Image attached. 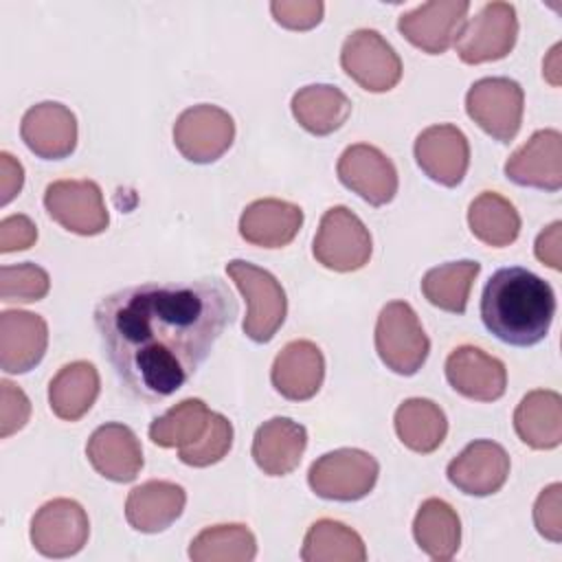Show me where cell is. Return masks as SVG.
Masks as SVG:
<instances>
[{
  "label": "cell",
  "mask_w": 562,
  "mask_h": 562,
  "mask_svg": "<svg viewBox=\"0 0 562 562\" xmlns=\"http://www.w3.org/2000/svg\"><path fill=\"white\" fill-rule=\"evenodd\" d=\"M481 272V263L472 259L448 261L430 268L422 277V294L426 301L443 312L463 314L474 279Z\"/></svg>",
  "instance_id": "obj_32"
},
{
  "label": "cell",
  "mask_w": 562,
  "mask_h": 562,
  "mask_svg": "<svg viewBox=\"0 0 562 562\" xmlns=\"http://www.w3.org/2000/svg\"><path fill=\"white\" fill-rule=\"evenodd\" d=\"M235 140L233 116L213 105L200 103L180 112L173 123L176 149L195 165H209L222 158Z\"/></svg>",
  "instance_id": "obj_8"
},
{
  "label": "cell",
  "mask_w": 562,
  "mask_h": 562,
  "mask_svg": "<svg viewBox=\"0 0 562 562\" xmlns=\"http://www.w3.org/2000/svg\"><path fill=\"white\" fill-rule=\"evenodd\" d=\"M468 226L479 241L492 248H503L516 241L520 233V215L507 198L494 191H483L468 209Z\"/></svg>",
  "instance_id": "obj_31"
},
{
  "label": "cell",
  "mask_w": 562,
  "mask_h": 562,
  "mask_svg": "<svg viewBox=\"0 0 562 562\" xmlns=\"http://www.w3.org/2000/svg\"><path fill=\"white\" fill-rule=\"evenodd\" d=\"M187 492L171 481H147L134 487L125 501V518L140 533H158L171 527L184 512Z\"/></svg>",
  "instance_id": "obj_25"
},
{
  "label": "cell",
  "mask_w": 562,
  "mask_h": 562,
  "mask_svg": "<svg viewBox=\"0 0 562 562\" xmlns=\"http://www.w3.org/2000/svg\"><path fill=\"white\" fill-rule=\"evenodd\" d=\"M373 252L371 233L364 222L347 206H331L323 213L312 255L334 272H353L369 263Z\"/></svg>",
  "instance_id": "obj_5"
},
{
  "label": "cell",
  "mask_w": 562,
  "mask_h": 562,
  "mask_svg": "<svg viewBox=\"0 0 562 562\" xmlns=\"http://www.w3.org/2000/svg\"><path fill=\"white\" fill-rule=\"evenodd\" d=\"M270 11L277 24L292 31H307L323 20L325 4L318 0H274L270 2Z\"/></svg>",
  "instance_id": "obj_40"
},
{
  "label": "cell",
  "mask_w": 562,
  "mask_h": 562,
  "mask_svg": "<svg viewBox=\"0 0 562 562\" xmlns=\"http://www.w3.org/2000/svg\"><path fill=\"white\" fill-rule=\"evenodd\" d=\"M340 66L369 92H389L402 79L400 55L373 29H358L347 35L340 48Z\"/></svg>",
  "instance_id": "obj_9"
},
{
  "label": "cell",
  "mask_w": 562,
  "mask_h": 562,
  "mask_svg": "<svg viewBox=\"0 0 562 562\" xmlns=\"http://www.w3.org/2000/svg\"><path fill=\"white\" fill-rule=\"evenodd\" d=\"M257 555V540L246 525H213L202 529L189 544L193 562H250Z\"/></svg>",
  "instance_id": "obj_34"
},
{
  "label": "cell",
  "mask_w": 562,
  "mask_h": 562,
  "mask_svg": "<svg viewBox=\"0 0 562 562\" xmlns=\"http://www.w3.org/2000/svg\"><path fill=\"white\" fill-rule=\"evenodd\" d=\"M395 432L400 441L413 452H435L446 435H448V419L446 413L426 397H411L404 400L393 417Z\"/></svg>",
  "instance_id": "obj_30"
},
{
  "label": "cell",
  "mask_w": 562,
  "mask_h": 562,
  "mask_svg": "<svg viewBox=\"0 0 562 562\" xmlns=\"http://www.w3.org/2000/svg\"><path fill=\"white\" fill-rule=\"evenodd\" d=\"M505 176L518 187L560 191L562 187V134L538 130L505 162Z\"/></svg>",
  "instance_id": "obj_18"
},
{
  "label": "cell",
  "mask_w": 562,
  "mask_h": 562,
  "mask_svg": "<svg viewBox=\"0 0 562 562\" xmlns=\"http://www.w3.org/2000/svg\"><path fill=\"white\" fill-rule=\"evenodd\" d=\"M525 110V92L509 77H483L465 94L468 116L498 143L516 138Z\"/></svg>",
  "instance_id": "obj_7"
},
{
  "label": "cell",
  "mask_w": 562,
  "mask_h": 562,
  "mask_svg": "<svg viewBox=\"0 0 562 562\" xmlns=\"http://www.w3.org/2000/svg\"><path fill=\"white\" fill-rule=\"evenodd\" d=\"M509 468V454L501 443L476 439L448 463L446 476L463 494L490 496L505 485Z\"/></svg>",
  "instance_id": "obj_15"
},
{
  "label": "cell",
  "mask_w": 562,
  "mask_h": 562,
  "mask_svg": "<svg viewBox=\"0 0 562 562\" xmlns=\"http://www.w3.org/2000/svg\"><path fill=\"white\" fill-rule=\"evenodd\" d=\"M514 430L533 450H551L562 441V397L549 389L529 391L514 411Z\"/></svg>",
  "instance_id": "obj_26"
},
{
  "label": "cell",
  "mask_w": 562,
  "mask_h": 562,
  "mask_svg": "<svg viewBox=\"0 0 562 562\" xmlns=\"http://www.w3.org/2000/svg\"><path fill=\"white\" fill-rule=\"evenodd\" d=\"M307 448V430L290 417H272L263 422L252 437V459L268 476H285L294 472Z\"/></svg>",
  "instance_id": "obj_23"
},
{
  "label": "cell",
  "mask_w": 562,
  "mask_h": 562,
  "mask_svg": "<svg viewBox=\"0 0 562 562\" xmlns=\"http://www.w3.org/2000/svg\"><path fill=\"white\" fill-rule=\"evenodd\" d=\"M235 316L237 301L217 277L147 281L103 296L94 327L121 384L158 402L184 386Z\"/></svg>",
  "instance_id": "obj_1"
},
{
  "label": "cell",
  "mask_w": 562,
  "mask_h": 562,
  "mask_svg": "<svg viewBox=\"0 0 562 562\" xmlns=\"http://www.w3.org/2000/svg\"><path fill=\"white\" fill-rule=\"evenodd\" d=\"M24 184V169L22 165L9 154H0V204H9Z\"/></svg>",
  "instance_id": "obj_43"
},
{
  "label": "cell",
  "mask_w": 562,
  "mask_h": 562,
  "mask_svg": "<svg viewBox=\"0 0 562 562\" xmlns=\"http://www.w3.org/2000/svg\"><path fill=\"white\" fill-rule=\"evenodd\" d=\"M46 213L75 235H99L108 228L110 215L101 187L94 180H55L44 191Z\"/></svg>",
  "instance_id": "obj_11"
},
{
  "label": "cell",
  "mask_w": 562,
  "mask_h": 562,
  "mask_svg": "<svg viewBox=\"0 0 562 562\" xmlns=\"http://www.w3.org/2000/svg\"><path fill=\"white\" fill-rule=\"evenodd\" d=\"M231 446H233V424L222 413H211L204 435L198 441L184 448H178V459L191 468H206L222 461L228 454Z\"/></svg>",
  "instance_id": "obj_36"
},
{
  "label": "cell",
  "mask_w": 562,
  "mask_h": 562,
  "mask_svg": "<svg viewBox=\"0 0 562 562\" xmlns=\"http://www.w3.org/2000/svg\"><path fill=\"white\" fill-rule=\"evenodd\" d=\"M20 136L37 158L61 160L77 147V119L64 103L42 101L24 112Z\"/></svg>",
  "instance_id": "obj_17"
},
{
  "label": "cell",
  "mask_w": 562,
  "mask_h": 562,
  "mask_svg": "<svg viewBox=\"0 0 562 562\" xmlns=\"http://www.w3.org/2000/svg\"><path fill=\"white\" fill-rule=\"evenodd\" d=\"M88 536V514L70 498H53L31 518V544L46 558H70L79 553Z\"/></svg>",
  "instance_id": "obj_12"
},
{
  "label": "cell",
  "mask_w": 562,
  "mask_h": 562,
  "mask_svg": "<svg viewBox=\"0 0 562 562\" xmlns=\"http://www.w3.org/2000/svg\"><path fill=\"white\" fill-rule=\"evenodd\" d=\"M303 226L301 206L263 198L250 202L239 217V235L259 248H283L288 246Z\"/></svg>",
  "instance_id": "obj_24"
},
{
  "label": "cell",
  "mask_w": 562,
  "mask_h": 562,
  "mask_svg": "<svg viewBox=\"0 0 562 562\" xmlns=\"http://www.w3.org/2000/svg\"><path fill=\"white\" fill-rule=\"evenodd\" d=\"M375 351L397 375H415L428 358L430 340L406 301H391L375 323Z\"/></svg>",
  "instance_id": "obj_4"
},
{
  "label": "cell",
  "mask_w": 562,
  "mask_h": 562,
  "mask_svg": "<svg viewBox=\"0 0 562 562\" xmlns=\"http://www.w3.org/2000/svg\"><path fill=\"white\" fill-rule=\"evenodd\" d=\"M325 378L323 351L312 340H292L274 358L270 380L277 393L292 402H305L318 393Z\"/></svg>",
  "instance_id": "obj_22"
},
{
  "label": "cell",
  "mask_w": 562,
  "mask_h": 562,
  "mask_svg": "<svg viewBox=\"0 0 562 562\" xmlns=\"http://www.w3.org/2000/svg\"><path fill=\"white\" fill-rule=\"evenodd\" d=\"M378 474L380 465L373 454L358 448H338L310 465L307 483L325 501L351 503L364 498L375 487Z\"/></svg>",
  "instance_id": "obj_6"
},
{
  "label": "cell",
  "mask_w": 562,
  "mask_h": 562,
  "mask_svg": "<svg viewBox=\"0 0 562 562\" xmlns=\"http://www.w3.org/2000/svg\"><path fill=\"white\" fill-rule=\"evenodd\" d=\"M50 290L48 272L37 263H18L0 268V299L7 303L42 301Z\"/></svg>",
  "instance_id": "obj_37"
},
{
  "label": "cell",
  "mask_w": 562,
  "mask_h": 562,
  "mask_svg": "<svg viewBox=\"0 0 562 562\" xmlns=\"http://www.w3.org/2000/svg\"><path fill=\"white\" fill-rule=\"evenodd\" d=\"M338 180L371 206L389 204L397 193V169L393 160L369 143L349 145L336 165Z\"/></svg>",
  "instance_id": "obj_13"
},
{
  "label": "cell",
  "mask_w": 562,
  "mask_h": 562,
  "mask_svg": "<svg viewBox=\"0 0 562 562\" xmlns=\"http://www.w3.org/2000/svg\"><path fill=\"white\" fill-rule=\"evenodd\" d=\"M101 389L99 371L88 360L64 364L48 384V406L64 422L81 419L94 404Z\"/></svg>",
  "instance_id": "obj_27"
},
{
  "label": "cell",
  "mask_w": 562,
  "mask_h": 562,
  "mask_svg": "<svg viewBox=\"0 0 562 562\" xmlns=\"http://www.w3.org/2000/svg\"><path fill=\"white\" fill-rule=\"evenodd\" d=\"M516 37V9L509 2H487L474 18L465 20L454 44L463 64H483L507 57Z\"/></svg>",
  "instance_id": "obj_10"
},
{
  "label": "cell",
  "mask_w": 562,
  "mask_h": 562,
  "mask_svg": "<svg viewBox=\"0 0 562 562\" xmlns=\"http://www.w3.org/2000/svg\"><path fill=\"white\" fill-rule=\"evenodd\" d=\"M48 347V325L40 314L4 310L0 314V367L4 373L35 369Z\"/></svg>",
  "instance_id": "obj_20"
},
{
  "label": "cell",
  "mask_w": 562,
  "mask_h": 562,
  "mask_svg": "<svg viewBox=\"0 0 562 562\" xmlns=\"http://www.w3.org/2000/svg\"><path fill=\"white\" fill-rule=\"evenodd\" d=\"M542 75L553 83V86H558L560 83V44H555L553 48H551V53H549V57L544 59V64H542Z\"/></svg>",
  "instance_id": "obj_44"
},
{
  "label": "cell",
  "mask_w": 562,
  "mask_h": 562,
  "mask_svg": "<svg viewBox=\"0 0 562 562\" xmlns=\"http://www.w3.org/2000/svg\"><path fill=\"white\" fill-rule=\"evenodd\" d=\"M226 272L246 299L244 334L255 342L272 340L288 314L285 290L277 277L244 259L228 261Z\"/></svg>",
  "instance_id": "obj_3"
},
{
  "label": "cell",
  "mask_w": 562,
  "mask_h": 562,
  "mask_svg": "<svg viewBox=\"0 0 562 562\" xmlns=\"http://www.w3.org/2000/svg\"><path fill=\"white\" fill-rule=\"evenodd\" d=\"M86 457L90 465L114 483H130L143 470V448L136 432L119 422L99 426L88 443Z\"/></svg>",
  "instance_id": "obj_21"
},
{
  "label": "cell",
  "mask_w": 562,
  "mask_h": 562,
  "mask_svg": "<svg viewBox=\"0 0 562 562\" xmlns=\"http://www.w3.org/2000/svg\"><path fill=\"white\" fill-rule=\"evenodd\" d=\"M417 547L432 560H450L461 544V520L443 498H426L413 520Z\"/></svg>",
  "instance_id": "obj_29"
},
{
  "label": "cell",
  "mask_w": 562,
  "mask_h": 562,
  "mask_svg": "<svg viewBox=\"0 0 562 562\" xmlns=\"http://www.w3.org/2000/svg\"><path fill=\"white\" fill-rule=\"evenodd\" d=\"M415 160L419 169L441 187H457L470 165L465 134L450 123L430 125L415 138Z\"/></svg>",
  "instance_id": "obj_16"
},
{
  "label": "cell",
  "mask_w": 562,
  "mask_h": 562,
  "mask_svg": "<svg viewBox=\"0 0 562 562\" xmlns=\"http://www.w3.org/2000/svg\"><path fill=\"white\" fill-rule=\"evenodd\" d=\"M0 437L7 439L26 426L31 417V402L26 393L9 380L0 382Z\"/></svg>",
  "instance_id": "obj_39"
},
{
  "label": "cell",
  "mask_w": 562,
  "mask_h": 562,
  "mask_svg": "<svg viewBox=\"0 0 562 562\" xmlns=\"http://www.w3.org/2000/svg\"><path fill=\"white\" fill-rule=\"evenodd\" d=\"M536 259L549 266L551 270L562 268V222L549 224L536 239L533 246Z\"/></svg>",
  "instance_id": "obj_42"
},
{
  "label": "cell",
  "mask_w": 562,
  "mask_h": 562,
  "mask_svg": "<svg viewBox=\"0 0 562 562\" xmlns=\"http://www.w3.org/2000/svg\"><path fill=\"white\" fill-rule=\"evenodd\" d=\"M533 525L538 533L551 542L562 540V485L544 487L533 505Z\"/></svg>",
  "instance_id": "obj_38"
},
{
  "label": "cell",
  "mask_w": 562,
  "mask_h": 562,
  "mask_svg": "<svg viewBox=\"0 0 562 562\" xmlns=\"http://www.w3.org/2000/svg\"><path fill=\"white\" fill-rule=\"evenodd\" d=\"M470 2L468 0H430L397 20V31L428 55L446 53L459 37Z\"/></svg>",
  "instance_id": "obj_14"
},
{
  "label": "cell",
  "mask_w": 562,
  "mask_h": 562,
  "mask_svg": "<svg viewBox=\"0 0 562 562\" xmlns=\"http://www.w3.org/2000/svg\"><path fill=\"white\" fill-rule=\"evenodd\" d=\"M446 380L463 397L494 402L507 389L505 364L474 345H461L446 358Z\"/></svg>",
  "instance_id": "obj_19"
},
{
  "label": "cell",
  "mask_w": 562,
  "mask_h": 562,
  "mask_svg": "<svg viewBox=\"0 0 562 562\" xmlns=\"http://www.w3.org/2000/svg\"><path fill=\"white\" fill-rule=\"evenodd\" d=\"M290 108L296 123L314 136H327L340 130L351 114L349 97L329 83H312L296 90Z\"/></svg>",
  "instance_id": "obj_28"
},
{
  "label": "cell",
  "mask_w": 562,
  "mask_h": 562,
  "mask_svg": "<svg viewBox=\"0 0 562 562\" xmlns=\"http://www.w3.org/2000/svg\"><path fill=\"white\" fill-rule=\"evenodd\" d=\"M37 228L26 215H9L0 222V252L26 250L35 244Z\"/></svg>",
  "instance_id": "obj_41"
},
{
  "label": "cell",
  "mask_w": 562,
  "mask_h": 562,
  "mask_svg": "<svg viewBox=\"0 0 562 562\" xmlns=\"http://www.w3.org/2000/svg\"><path fill=\"white\" fill-rule=\"evenodd\" d=\"M553 316V288L527 268H501L483 288L481 321L490 334L512 347H531L544 340Z\"/></svg>",
  "instance_id": "obj_2"
},
{
  "label": "cell",
  "mask_w": 562,
  "mask_h": 562,
  "mask_svg": "<svg viewBox=\"0 0 562 562\" xmlns=\"http://www.w3.org/2000/svg\"><path fill=\"white\" fill-rule=\"evenodd\" d=\"M301 560L305 562H364L367 549L362 538L345 522L321 518L316 520L301 549Z\"/></svg>",
  "instance_id": "obj_33"
},
{
  "label": "cell",
  "mask_w": 562,
  "mask_h": 562,
  "mask_svg": "<svg viewBox=\"0 0 562 562\" xmlns=\"http://www.w3.org/2000/svg\"><path fill=\"white\" fill-rule=\"evenodd\" d=\"M211 413L200 397H187L151 422L149 439L160 448H184L204 435Z\"/></svg>",
  "instance_id": "obj_35"
}]
</instances>
